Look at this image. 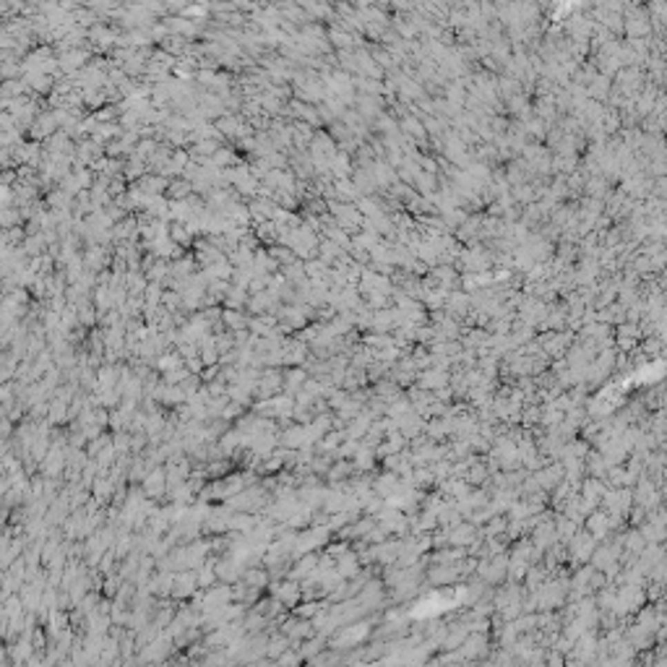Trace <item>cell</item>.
<instances>
[{
  "label": "cell",
  "instance_id": "obj_1",
  "mask_svg": "<svg viewBox=\"0 0 667 667\" xmlns=\"http://www.w3.org/2000/svg\"><path fill=\"white\" fill-rule=\"evenodd\" d=\"M610 529H613V519H610L608 511H592V514L586 516V532L597 539V542L608 537Z\"/></svg>",
  "mask_w": 667,
  "mask_h": 667
},
{
  "label": "cell",
  "instance_id": "obj_2",
  "mask_svg": "<svg viewBox=\"0 0 667 667\" xmlns=\"http://www.w3.org/2000/svg\"><path fill=\"white\" fill-rule=\"evenodd\" d=\"M568 545H571V555H574L576 561H586V558H592V552L597 548V539L592 537L589 532L586 535L576 532L574 537L568 539Z\"/></svg>",
  "mask_w": 667,
  "mask_h": 667
},
{
  "label": "cell",
  "instance_id": "obj_3",
  "mask_svg": "<svg viewBox=\"0 0 667 667\" xmlns=\"http://www.w3.org/2000/svg\"><path fill=\"white\" fill-rule=\"evenodd\" d=\"M297 595H300V589H297V584H290V586H284V589H277V597L287 599L290 605H292L295 599H297Z\"/></svg>",
  "mask_w": 667,
  "mask_h": 667
}]
</instances>
